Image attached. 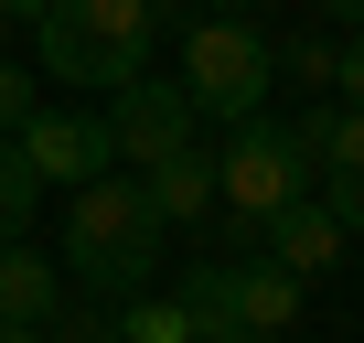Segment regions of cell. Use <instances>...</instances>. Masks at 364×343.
I'll use <instances>...</instances> for the list:
<instances>
[{"label": "cell", "instance_id": "obj_1", "mask_svg": "<svg viewBox=\"0 0 364 343\" xmlns=\"http://www.w3.org/2000/svg\"><path fill=\"white\" fill-rule=\"evenodd\" d=\"M161 258H171V226L150 215V194H139V172H97V183H75V204H65V247H54V268H65V290H86V300H139L150 279H161Z\"/></svg>", "mask_w": 364, "mask_h": 343}, {"label": "cell", "instance_id": "obj_2", "mask_svg": "<svg viewBox=\"0 0 364 343\" xmlns=\"http://www.w3.org/2000/svg\"><path fill=\"white\" fill-rule=\"evenodd\" d=\"M43 86H129L150 75V43H161V0H43Z\"/></svg>", "mask_w": 364, "mask_h": 343}, {"label": "cell", "instance_id": "obj_3", "mask_svg": "<svg viewBox=\"0 0 364 343\" xmlns=\"http://www.w3.org/2000/svg\"><path fill=\"white\" fill-rule=\"evenodd\" d=\"M289 204H311V150L289 118H236L215 150V215L225 236H268Z\"/></svg>", "mask_w": 364, "mask_h": 343}, {"label": "cell", "instance_id": "obj_4", "mask_svg": "<svg viewBox=\"0 0 364 343\" xmlns=\"http://www.w3.org/2000/svg\"><path fill=\"white\" fill-rule=\"evenodd\" d=\"M268 75L279 65H268V33L257 22H215V11L182 22V97H193V118H225V129L257 118L268 107Z\"/></svg>", "mask_w": 364, "mask_h": 343}, {"label": "cell", "instance_id": "obj_5", "mask_svg": "<svg viewBox=\"0 0 364 343\" xmlns=\"http://www.w3.org/2000/svg\"><path fill=\"white\" fill-rule=\"evenodd\" d=\"M193 139H204L193 97H182V86H161V75H129V86L107 97V150H118L129 172H161L171 150H193Z\"/></svg>", "mask_w": 364, "mask_h": 343}, {"label": "cell", "instance_id": "obj_6", "mask_svg": "<svg viewBox=\"0 0 364 343\" xmlns=\"http://www.w3.org/2000/svg\"><path fill=\"white\" fill-rule=\"evenodd\" d=\"M300 129V150H311V172H321V215L343 226V236H364V107H311V118H289Z\"/></svg>", "mask_w": 364, "mask_h": 343}, {"label": "cell", "instance_id": "obj_7", "mask_svg": "<svg viewBox=\"0 0 364 343\" xmlns=\"http://www.w3.org/2000/svg\"><path fill=\"white\" fill-rule=\"evenodd\" d=\"M11 150L33 161V183L54 194H75V183H97V172H118V150H107V118H75V107H33L22 129H11Z\"/></svg>", "mask_w": 364, "mask_h": 343}, {"label": "cell", "instance_id": "obj_8", "mask_svg": "<svg viewBox=\"0 0 364 343\" xmlns=\"http://www.w3.org/2000/svg\"><path fill=\"white\" fill-rule=\"evenodd\" d=\"M65 311V268L43 247H0V332H43Z\"/></svg>", "mask_w": 364, "mask_h": 343}, {"label": "cell", "instance_id": "obj_9", "mask_svg": "<svg viewBox=\"0 0 364 343\" xmlns=\"http://www.w3.org/2000/svg\"><path fill=\"white\" fill-rule=\"evenodd\" d=\"M225 322H236V332H279V343H289V322H300V279H289V268H268V258L225 268Z\"/></svg>", "mask_w": 364, "mask_h": 343}, {"label": "cell", "instance_id": "obj_10", "mask_svg": "<svg viewBox=\"0 0 364 343\" xmlns=\"http://www.w3.org/2000/svg\"><path fill=\"white\" fill-rule=\"evenodd\" d=\"M139 194H150V215H161V226L215 215V150H204V139H193V150H171L161 172H139Z\"/></svg>", "mask_w": 364, "mask_h": 343}, {"label": "cell", "instance_id": "obj_11", "mask_svg": "<svg viewBox=\"0 0 364 343\" xmlns=\"http://www.w3.org/2000/svg\"><path fill=\"white\" fill-rule=\"evenodd\" d=\"M268 268H289V279H321V268H343V226H332L321 204H289V215L268 226Z\"/></svg>", "mask_w": 364, "mask_h": 343}, {"label": "cell", "instance_id": "obj_12", "mask_svg": "<svg viewBox=\"0 0 364 343\" xmlns=\"http://www.w3.org/2000/svg\"><path fill=\"white\" fill-rule=\"evenodd\" d=\"M118 343H193V322H182V300L139 290V300H118Z\"/></svg>", "mask_w": 364, "mask_h": 343}, {"label": "cell", "instance_id": "obj_13", "mask_svg": "<svg viewBox=\"0 0 364 343\" xmlns=\"http://www.w3.org/2000/svg\"><path fill=\"white\" fill-rule=\"evenodd\" d=\"M33 204H43V183H33V161L0 139V247H22V226H33Z\"/></svg>", "mask_w": 364, "mask_h": 343}, {"label": "cell", "instance_id": "obj_14", "mask_svg": "<svg viewBox=\"0 0 364 343\" xmlns=\"http://www.w3.org/2000/svg\"><path fill=\"white\" fill-rule=\"evenodd\" d=\"M43 332H54V343H118V311H107V300H65Z\"/></svg>", "mask_w": 364, "mask_h": 343}, {"label": "cell", "instance_id": "obj_15", "mask_svg": "<svg viewBox=\"0 0 364 343\" xmlns=\"http://www.w3.org/2000/svg\"><path fill=\"white\" fill-rule=\"evenodd\" d=\"M33 107H43V75H22L11 54H0V139H11V129H22Z\"/></svg>", "mask_w": 364, "mask_h": 343}, {"label": "cell", "instance_id": "obj_16", "mask_svg": "<svg viewBox=\"0 0 364 343\" xmlns=\"http://www.w3.org/2000/svg\"><path fill=\"white\" fill-rule=\"evenodd\" d=\"M268 65H289V75H300V86H332V43H311V33H300V43H289V54H268Z\"/></svg>", "mask_w": 364, "mask_h": 343}, {"label": "cell", "instance_id": "obj_17", "mask_svg": "<svg viewBox=\"0 0 364 343\" xmlns=\"http://www.w3.org/2000/svg\"><path fill=\"white\" fill-rule=\"evenodd\" d=\"M332 86H343V107H364V33L332 43Z\"/></svg>", "mask_w": 364, "mask_h": 343}, {"label": "cell", "instance_id": "obj_18", "mask_svg": "<svg viewBox=\"0 0 364 343\" xmlns=\"http://www.w3.org/2000/svg\"><path fill=\"white\" fill-rule=\"evenodd\" d=\"M0 22H43V0H0Z\"/></svg>", "mask_w": 364, "mask_h": 343}, {"label": "cell", "instance_id": "obj_19", "mask_svg": "<svg viewBox=\"0 0 364 343\" xmlns=\"http://www.w3.org/2000/svg\"><path fill=\"white\" fill-rule=\"evenodd\" d=\"M247 11H268V0H215V22H247Z\"/></svg>", "mask_w": 364, "mask_h": 343}, {"label": "cell", "instance_id": "obj_20", "mask_svg": "<svg viewBox=\"0 0 364 343\" xmlns=\"http://www.w3.org/2000/svg\"><path fill=\"white\" fill-rule=\"evenodd\" d=\"M321 11H343V22H353V33H364V0H321Z\"/></svg>", "mask_w": 364, "mask_h": 343}, {"label": "cell", "instance_id": "obj_21", "mask_svg": "<svg viewBox=\"0 0 364 343\" xmlns=\"http://www.w3.org/2000/svg\"><path fill=\"white\" fill-rule=\"evenodd\" d=\"M0 343H54V332H0Z\"/></svg>", "mask_w": 364, "mask_h": 343}, {"label": "cell", "instance_id": "obj_22", "mask_svg": "<svg viewBox=\"0 0 364 343\" xmlns=\"http://www.w3.org/2000/svg\"><path fill=\"white\" fill-rule=\"evenodd\" d=\"M225 343H279V332H225Z\"/></svg>", "mask_w": 364, "mask_h": 343}, {"label": "cell", "instance_id": "obj_23", "mask_svg": "<svg viewBox=\"0 0 364 343\" xmlns=\"http://www.w3.org/2000/svg\"><path fill=\"white\" fill-rule=\"evenodd\" d=\"M0 43H11V22H0Z\"/></svg>", "mask_w": 364, "mask_h": 343}]
</instances>
